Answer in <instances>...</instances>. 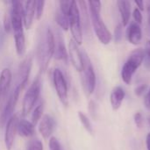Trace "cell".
Here are the masks:
<instances>
[{
    "mask_svg": "<svg viewBox=\"0 0 150 150\" xmlns=\"http://www.w3.org/2000/svg\"><path fill=\"white\" fill-rule=\"evenodd\" d=\"M69 29L72 34V39L79 46L83 43V28L80 18V11L77 2L72 1L70 10L69 12Z\"/></svg>",
    "mask_w": 150,
    "mask_h": 150,
    "instance_id": "52a82bcc",
    "label": "cell"
},
{
    "mask_svg": "<svg viewBox=\"0 0 150 150\" xmlns=\"http://www.w3.org/2000/svg\"><path fill=\"white\" fill-rule=\"evenodd\" d=\"M143 60L144 51L142 48H136L130 53L121 69V78L126 84L131 83L134 75L143 63Z\"/></svg>",
    "mask_w": 150,
    "mask_h": 150,
    "instance_id": "277c9868",
    "label": "cell"
},
{
    "mask_svg": "<svg viewBox=\"0 0 150 150\" xmlns=\"http://www.w3.org/2000/svg\"><path fill=\"white\" fill-rule=\"evenodd\" d=\"M147 88H148V85H147V84H141V85L137 86V87L135 88V90H134L135 95L138 96V97L142 96V95L146 92Z\"/></svg>",
    "mask_w": 150,
    "mask_h": 150,
    "instance_id": "836d02e7",
    "label": "cell"
},
{
    "mask_svg": "<svg viewBox=\"0 0 150 150\" xmlns=\"http://www.w3.org/2000/svg\"><path fill=\"white\" fill-rule=\"evenodd\" d=\"M127 39L132 45H139L142 40V30L141 25L134 21L130 23L127 30Z\"/></svg>",
    "mask_w": 150,
    "mask_h": 150,
    "instance_id": "5bb4252c",
    "label": "cell"
},
{
    "mask_svg": "<svg viewBox=\"0 0 150 150\" xmlns=\"http://www.w3.org/2000/svg\"><path fill=\"white\" fill-rule=\"evenodd\" d=\"M126 96V92L121 86H116L112 89L110 95V102L113 111H117L120 108L124 98Z\"/></svg>",
    "mask_w": 150,
    "mask_h": 150,
    "instance_id": "ac0fdd59",
    "label": "cell"
},
{
    "mask_svg": "<svg viewBox=\"0 0 150 150\" xmlns=\"http://www.w3.org/2000/svg\"><path fill=\"white\" fill-rule=\"evenodd\" d=\"M55 36V48H54V57L57 60L62 61L64 63H68L69 61V54H68V50L66 48L65 43H64V39L62 35V33L57 30L56 31V35Z\"/></svg>",
    "mask_w": 150,
    "mask_h": 150,
    "instance_id": "8fae6325",
    "label": "cell"
},
{
    "mask_svg": "<svg viewBox=\"0 0 150 150\" xmlns=\"http://www.w3.org/2000/svg\"><path fill=\"white\" fill-rule=\"evenodd\" d=\"M4 31L9 33L11 29V15L5 13L4 18Z\"/></svg>",
    "mask_w": 150,
    "mask_h": 150,
    "instance_id": "d6a6232c",
    "label": "cell"
},
{
    "mask_svg": "<svg viewBox=\"0 0 150 150\" xmlns=\"http://www.w3.org/2000/svg\"><path fill=\"white\" fill-rule=\"evenodd\" d=\"M14 34V40H15V47L16 52L18 56H23L26 51V45H25V38L24 33V27L13 29Z\"/></svg>",
    "mask_w": 150,
    "mask_h": 150,
    "instance_id": "e0dca14e",
    "label": "cell"
},
{
    "mask_svg": "<svg viewBox=\"0 0 150 150\" xmlns=\"http://www.w3.org/2000/svg\"><path fill=\"white\" fill-rule=\"evenodd\" d=\"M68 54H69V59L70 60L73 67L78 72L81 73V71L83 70V67L82 51L79 49L78 45L73 39H71L69 42Z\"/></svg>",
    "mask_w": 150,
    "mask_h": 150,
    "instance_id": "30bf717a",
    "label": "cell"
},
{
    "mask_svg": "<svg viewBox=\"0 0 150 150\" xmlns=\"http://www.w3.org/2000/svg\"><path fill=\"white\" fill-rule=\"evenodd\" d=\"M135 4H136V8L139 9L141 11H144L145 9V5H144V2L143 1H134Z\"/></svg>",
    "mask_w": 150,
    "mask_h": 150,
    "instance_id": "d590c367",
    "label": "cell"
},
{
    "mask_svg": "<svg viewBox=\"0 0 150 150\" xmlns=\"http://www.w3.org/2000/svg\"><path fill=\"white\" fill-rule=\"evenodd\" d=\"M18 118L17 115H12L10 120L6 123L5 133H4V144L7 150H11L16 134L18 133Z\"/></svg>",
    "mask_w": 150,
    "mask_h": 150,
    "instance_id": "9c48e42d",
    "label": "cell"
},
{
    "mask_svg": "<svg viewBox=\"0 0 150 150\" xmlns=\"http://www.w3.org/2000/svg\"><path fill=\"white\" fill-rule=\"evenodd\" d=\"M55 36L50 26L42 25L38 31L36 45V59L40 73L47 70L49 62L54 56Z\"/></svg>",
    "mask_w": 150,
    "mask_h": 150,
    "instance_id": "6da1fadb",
    "label": "cell"
},
{
    "mask_svg": "<svg viewBox=\"0 0 150 150\" xmlns=\"http://www.w3.org/2000/svg\"><path fill=\"white\" fill-rule=\"evenodd\" d=\"M144 105L145 106L150 110V89L149 90V91L147 92V94L145 95V98H144Z\"/></svg>",
    "mask_w": 150,
    "mask_h": 150,
    "instance_id": "e575fe53",
    "label": "cell"
},
{
    "mask_svg": "<svg viewBox=\"0 0 150 150\" xmlns=\"http://www.w3.org/2000/svg\"><path fill=\"white\" fill-rule=\"evenodd\" d=\"M118 9L120 14L121 24L123 26H127L131 18V2L126 0H120L117 2Z\"/></svg>",
    "mask_w": 150,
    "mask_h": 150,
    "instance_id": "d6986e66",
    "label": "cell"
},
{
    "mask_svg": "<svg viewBox=\"0 0 150 150\" xmlns=\"http://www.w3.org/2000/svg\"><path fill=\"white\" fill-rule=\"evenodd\" d=\"M88 110H89L91 117L94 120H97V119H98V105H97V104H96V102L94 100H91L89 102Z\"/></svg>",
    "mask_w": 150,
    "mask_h": 150,
    "instance_id": "83f0119b",
    "label": "cell"
},
{
    "mask_svg": "<svg viewBox=\"0 0 150 150\" xmlns=\"http://www.w3.org/2000/svg\"><path fill=\"white\" fill-rule=\"evenodd\" d=\"M0 99H1V97H0Z\"/></svg>",
    "mask_w": 150,
    "mask_h": 150,
    "instance_id": "ab89813d",
    "label": "cell"
},
{
    "mask_svg": "<svg viewBox=\"0 0 150 150\" xmlns=\"http://www.w3.org/2000/svg\"><path fill=\"white\" fill-rule=\"evenodd\" d=\"M49 150H62L59 141L55 137H51L49 139Z\"/></svg>",
    "mask_w": 150,
    "mask_h": 150,
    "instance_id": "f546056e",
    "label": "cell"
},
{
    "mask_svg": "<svg viewBox=\"0 0 150 150\" xmlns=\"http://www.w3.org/2000/svg\"><path fill=\"white\" fill-rule=\"evenodd\" d=\"M40 91H41V76L40 74H39L34 78L32 84L29 86L28 90L26 91L24 96L23 104H22V114L24 116L28 115L33 109L36 102L40 98Z\"/></svg>",
    "mask_w": 150,
    "mask_h": 150,
    "instance_id": "5b68a950",
    "label": "cell"
},
{
    "mask_svg": "<svg viewBox=\"0 0 150 150\" xmlns=\"http://www.w3.org/2000/svg\"><path fill=\"white\" fill-rule=\"evenodd\" d=\"M114 41L116 43H120L122 40L123 38V25L121 23L118 24L114 28V33H113Z\"/></svg>",
    "mask_w": 150,
    "mask_h": 150,
    "instance_id": "4316f807",
    "label": "cell"
},
{
    "mask_svg": "<svg viewBox=\"0 0 150 150\" xmlns=\"http://www.w3.org/2000/svg\"><path fill=\"white\" fill-rule=\"evenodd\" d=\"M35 18V1H25L23 3V23L25 29H30Z\"/></svg>",
    "mask_w": 150,
    "mask_h": 150,
    "instance_id": "7c38bea8",
    "label": "cell"
},
{
    "mask_svg": "<svg viewBox=\"0 0 150 150\" xmlns=\"http://www.w3.org/2000/svg\"><path fill=\"white\" fill-rule=\"evenodd\" d=\"M26 84H27L26 82H19L17 83L14 90L11 92V94L7 99V102L4 105V108L2 112V114L0 116V126L1 127L4 126V124H6L7 121L10 120V118L13 115V112H14V109L18 103L19 95H20L21 91L25 89Z\"/></svg>",
    "mask_w": 150,
    "mask_h": 150,
    "instance_id": "8992f818",
    "label": "cell"
},
{
    "mask_svg": "<svg viewBox=\"0 0 150 150\" xmlns=\"http://www.w3.org/2000/svg\"><path fill=\"white\" fill-rule=\"evenodd\" d=\"M55 21L58 25L64 31H68L69 29V16L63 13L59 8L55 13Z\"/></svg>",
    "mask_w": 150,
    "mask_h": 150,
    "instance_id": "7402d4cb",
    "label": "cell"
},
{
    "mask_svg": "<svg viewBox=\"0 0 150 150\" xmlns=\"http://www.w3.org/2000/svg\"><path fill=\"white\" fill-rule=\"evenodd\" d=\"M134 121L135 126L138 128L142 127V126H143V116H142V112H135V114L134 115Z\"/></svg>",
    "mask_w": 150,
    "mask_h": 150,
    "instance_id": "4dcf8cb0",
    "label": "cell"
},
{
    "mask_svg": "<svg viewBox=\"0 0 150 150\" xmlns=\"http://www.w3.org/2000/svg\"><path fill=\"white\" fill-rule=\"evenodd\" d=\"M78 118L80 120V122L82 123L83 127L85 128V130L92 134H93V127H92V125H91V120H89V118L87 117L86 114H84L83 112H78Z\"/></svg>",
    "mask_w": 150,
    "mask_h": 150,
    "instance_id": "cb8c5ba5",
    "label": "cell"
},
{
    "mask_svg": "<svg viewBox=\"0 0 150 150\" xmlns=\"http://www.w3.org/2000/svg\"><path fill=\"white\" fill-rule=\"evenodd\" d=\"M43 111H44V107L42 104H40L39 105H37L35 107V109L33 110V113H32V117H31V122L36 126L38 124V122L41 120L42 116H43Z\"/></svg>",
    "mask_w": 150,
    "mask_h": 150,
    "instance_id": "603a6c76",
    "label": "cell"
},
{
    "mask_svg": "<svg viewBox=\"0 0 150 150\" xmlns=\"http://www.w3.org/2000/svg\"><path fill=\"white\" fill-rule=\"evenodd\" d=\"M53 83L56 91V94L60 101L64 105H68V83L65 76L61 69H55L53 72Z\"/></svg>",
    "mask_w": 150,
    "mask_h": 150,
    "instance_id": "ba28073f",
    "label": "cell"
},
{
    "mask_svg": "<svg viewBox=\"0 0 150 150\" xmlns=\"http://www.w3.org/2000/svg\"><path fill=\"white\" fill-rule=\"evenodd\" d=\"M133 18H134L135 23H137V24H139V25H141V24L142 23V20H143L142 13V11H141L139 9H137L136 7L134 8V11H133Z\"/></svg>",
    "mask_w": 150,
    "mask_h": 150,
    "instance_id": "1f68e13d",
    "label": "cell"
},
{
    "mask_svg": "<svg viewBox=\"0 0 150 150\" xmlns=\"http://www.w3.org/2000/svg\"><path fill=\"white\" fill-rule=\"evenodd\" d=\"M89 12H90V18L91 24L93 27L95 34L98 40L104 44L108 45L112 39V35L109 29L107 28L106 25L105 24L103 18H101V2L100 1H88L87 2Z\"/></svg>",
    "mask_w": 150,
    "mask_h": 150,
    "instance_id": "7a4b0ae2",
    "label": "cell"
},
{
    "mask_svg": "<svg viewBox=\"0 0 150 150\" xmlns=\"http://www.w3.org/2000/svg\"><path fill=\"white\" fill-rule=\"evenodd\" d=\"M12 80V74L9 68H4L0 74V97L4 99L9 91Z\"/></svg>",
    "mask_w": 150,
    "mask_h": 150,
    "instance_id": "9a60e30c",
    "label": "cell"
},
{
    "mask_svg": "<svg viewBox=\"0 0 150 150\" xmlns=\"http://www.w3.org/2000/svg\"><path fill=\"white\" fill-rule=\"evenodd\" d=\"M147 11H148V20H149V27H150V4H149V5H148Z\"/></svg>",
    "mask_w": 150,
    "mask_h": 150,
    "instance_id": "74e56055",
    "label": "cell"
},
{
    "mask_svg": "<svg viewBox=\"0 0 150 150\" xmlns=\"http://www.w3.org/2000/svg\"><path fill=\"white\" fill-rule=\"evenodd\" d=\"M45 1L40 0L35 1V18L37 20H40L42 18L43 11H44V6H45Z\"/></svg>",
    "mask_w": 150,
    "mask_h": 150,
    "instance_id": "d4e9b609",
    "label": "cell"
},
{
    "mask_svg": "<svg viewBox=\"0 0 150 150\" xmlns=\"http://www.w3.org/2000/svg\"><path fill=\"white\" fill-rule=\"evenodd\" d=\"M27 150H43V144L38 139L32 140L28 144Z\"/></svg>",
    "mask_w": 150,
    "mask_h": 150,
    "instance_id": "f1b7e54d",
    "label": "cell"
},
{
    "mask_svg": "<svg viewBox=\"0 0 150 150\" xmlns=\"http://www.w3.org/2000/svg\"><path fill=\"white\" fill-rule=\"evenodd\" d=\"M82 55L83 67V70L81 71V82L84 94L86 95V97H90L95 91L97 77L92 62L88 54L84 50H82Z\"/></svg>",
    "mask_w": 150,
    "mask_h": 150,
    "instance_id": "3957f363",
    "label": "cell"
},
{
    "mask_svg": "<svg viewBox=\"0 0 150 150\" xmlns=\"http://www.w3.org/2000/svg\"><path fill=\"white\" fill-rule=\"evenodd\" d=\"M18 133L23 137H32L35 134V126L26 120H21L18 124Z\"/></svg>",
    "mask_w": 150,
    "mask_h": 150,
    "instance_id": "ffe728a7",
    "label": "cell"
},
{
    "mask_svg": "<svg viewBox=\"0 0 150 150\" xmlns=\"http://www.w3.org/2000/svg\"><path fill=\"white\" fill-rule=\"evenodd\" d=\"M144 51V66L147 69H150V40H148L145 44Z\"/></svg>",
    "mask_w": 150,
    "mask_h": 150,
    "instance_id": "484cf974",
    "label": "cell"
},
{
    "mask_svg": "<svg viewBox=\"0 0 150 150\" xmlns=\"http://www.w3.org/2000/svg\"><path fill=\"white\" fill-rule=\"evenodd\" d=\"M32 64H33V56L32 54L27 55L20 63L18 70V83L19 82H26L28 83L29 79V75L31 72L32 69Z\"/></svg>",
    "mask_w": 150,
    "mask_h": 150,
    "instance_id": "2e32d148",
    "label": "cell"
},
{
    "mask_svg": "<svg viewBox=\"0 0 150 150\" xmlns=\"http://www.w3.org/2000/svg\"><path fill=\"white\" fill-rule=\"evenodd\" d=\"M146 146H147V149L150 150V133L148 134L146 137Z\"/></svg>",
    "mask_w": 150,
    "mask_h": 150,
    "instance_id": "8d00e7d4",
    "label": "cell"
},
{
    "mask_svg": "<svg viewBox=\"0 0 150 150\" xmlns=\"http://www.w3.org/2000/svg\"><path fill=\"white\" fill-rule=\"evenodd\" d=\"M148 122H149V125L150 127V116L148 118Z\"/></svg>",
    "mask_w": 150,
    "mask_h": 150,
    "instance_id": "f35d334b",
    "label": "cell"
},
{
    "mask_svg": "<svg viewBox=\"0 0 150 150\" xmlns=\"http://www.w3.org/2000/svg\"><path fill=\"white\" fill-rule=\"evenodd\" d=\"M55 128L54 120L48 114L43 115L39 124V132L44 139L51 138L52 134Z\"/></svg>",
    "mask_w": 150,
    "mask_h": 150,
    "instance_id": "4fadbf2b",
    "label": "cell"
},
{
    "mask_svg": "<svg viewBox=\"0 0 150 150\" xmlns=\"http://www.w3.org/2000/svg\"><path fill=\"white\" fill-rule=\"evenodd\" d=\"M77 5H78L79 11H80L81 23L84 26V29L87 31V30H89V27H90V25H91L90 12H89V8H88L87 2H85V1H78Z\"/></svg>",
    "mask_w": 150,
    "mask_h": 150,
    "instance_id": "44dd1931",
    "label": "cell"
}]
</instances>
